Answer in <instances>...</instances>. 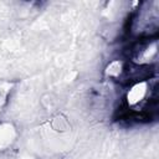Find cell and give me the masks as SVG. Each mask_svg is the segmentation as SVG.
I'll use <instances>...</instances> for the list:
<instances>
[{
	"label": "cell",
	"mask_w": 159,
	"mask_h": 159,
	"mask_svg": "<svg viewBox=\"0 0 159 159\" xmlns=\"http://www.w3.org/2000/svg\"><path fill=\"white\" fill-rule=\"evenodd\" d=\"M120 70H122V63L119 61H113L107 67V73L109 76H118L120 73Z\"/></svg>",
	"instance_id": "2"
},
{
	"label": "cell",
	"mask_w": 159,
	"mask_h": 159,
	"mask_svg": "<svg viewBox=\"0 0 159 159\" xmlns=\"http://www.w3.org/2000/svg\"><path fill=\"white\" fill-rule=\"evenodd\" d=\"M148 93V83L142 81L132 86V88L127 93V102L129 106H137L139 102H142Z\"/></svg>",
	"instance_id": "1"
}]
</instances>
